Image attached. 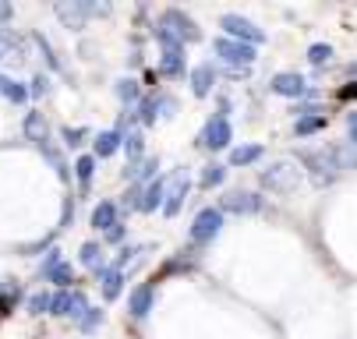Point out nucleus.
Listing matches in <instances>:
<instances>
[{
  "label": "nucleus",
  "instance_id": "1",
  "mask_svg": "<svg viewBox=\"0 0 357 339\" xmlns=\"http://www.w3.org/2000/svg\"><path fill=\"white\" fill-rule=\"evenodd\" d=\"M213 50H216V57L230 68V71H237V74H248V68L255 64V46H248V42H234V39H227V36H220V39H213Z\"/></svg>",
  "mask_w": 357,
  "mask_h": 339
},
{
  "label": "nucleus",
  "instance_id": "2",
  "mask_svg": "<svg viewBox=\"0 0 357 339\" xmlns=\"http://www.w3.org/2000/svg\"><path fill=\"white\" fill-rule=\"evenodd\" d=\"M259 180H262L266 191H273V195H294L297 184H301V170H297L290 159H280V163L266 166Z\"/></svg>",
  "mask_w": 357,
  "mask_h": 339
},
{
  "label": "nucleus",
  "instance_id": "3",
  "mask_svg": "<svg viewBox=\"0 0 357 339\" xmlns=\"http://www.w3.org/2000/svg\"><path fill=\"white\" fill-rule=\"evenodd\" d=\"M220 230H223V212L209 205V209H202V212L195 216L188 237H191V244H195V248H209L213 240L220 237Z\"/></svg>",
  "mask_w": 357,
  "mask_h": 339
},
{
  "label": "nucleus",
  "instance_id": "4",
  "mask_svg": "<svg viewBox=\"0 0 357 339\" xmlns=\"http://www.w3.org/2000/svg\"><path fill=\"white\" fill-rule=\"evenodd\" d=\"M160 29H167L174 39H181V46H188V42H198L202 39V29L195 25V18L191 15H184L181 8H167L163 15H160V22H156Z\"/></svg>",
  "mask_w": 357,
  "mask_h": 339
},
{
  "label": "nucleus",
  "instance_id": "5",
  "mask_svg": "<svg viewBox=\"0 0 357 339\" xmlns=\"http://www.w3.org/2000/svg\"><path fill=\"white\" fill-rule=\"evenodd\" d=\"M230 141H234L230 120H227L223 113H213V117L206 120V127H202V134H198V145H202V149H209V152H223Z\"/></svg>",
  "mask_w": 357,
  "mask_h": 339
},
{
  "label": "nucleus",
  "instance_id": "6",
  "mask_svg": "<svg viewBox=\"0 0 357 339\" xmlns=\"http://www.w3.org/2000/svg\"><path fill=\"white\" fill-rule=\"evenodd\" d=\"M301 163L308 166V173H312L315 187H329V184H333V180L340 177V170H336V163H333V152H329V149L301 152Z\"/></svg>",
  "mask_w": 357,
  "mask_h": 339
},
{
  "label": "nucleus",
  "instance_id": "7",
  "mask_svg": "<svg viewBox=\"0 0 357 339\" xmlns=\"http://www.w3.org/2000/svg\"><path fill=\"white\" fill-rule=\"evenodd\" d=\"M188 191H191V177L184 173V166H177L167 177V191H163V216H177L188 202Z\"/></svg>",
  "mask_w": 357,
  "mask_h": 339
},
{
  "label": "nucleus",
  "instance_id": "8",
  "mask_svg": "<svg viewBox=\"0 0 357 339\" xmlns=\"http://www.w3.org/2000/svg\"><path fill=\"white\" fill-rule=\"evenodd\" d=\"M85 311H89V301H85L82 290H57V294L50 297V315H57V318L78 322Z\"/></svg>",
  "mask_w": 357,
  "mask_h": 339
},
{
  "label": "nucleus",
  "instance_id": "9",
  "mask_svg": "<svg viewBox=\"0 0 357 339\" xmlns=\"http://www.w3.org/2000/svg\"><path fill=\"white\" fill-rule=\"evenodd\" d=\"M220 29H223L227 39H234V42H248V46L266 42V32L255 25V22L241 18V15H223V18H220Z\"/></svg>",
  "mask_w": 357,
  "mask_h": 339
},
{
  "label": "nucleus",
  "instance_id": "10",
  "mask_svg": "<svg viewBox=\"0 0 357 339\" xmlns=\"http://www.w3.org/2000/svg\"><path fill=\"white\" fill-rule=\"evenodd\" d=\"M177 113V103H174V95H167V92H156V95H145V100L138 103V120L145 124V127H152L156 124V117H174Z\"/></svg>",
  "mask_w": 357,
  "mask_h": 339
},
{
  "label": "nucleus",
  "instance_id": "11",
  "mask_svg": "<svg viewBox=\"0 0 357 339\" xmlns=\"http://www.w3.org/2000/svg\"><path fill=\"white\" fill-rule=\"evenodd\" d=\"M220 212H234V216H255L262 212V198L255 191H227L223 202H220Z\"/></svg>",
  "mask_w": 357,
  "mask_h": 339
},
{
  "label": "nucleus",
  "instance_id": "12",
  "mask_svg": "<svg viewBox=\"0 0 357 339\" xmlns=\"http://www.w3.org/2000/svg\"><path fill=\"white\" fill-rule=\"evenodd\" d=\"M152 304H156V279L138 283V286L131 290V297H128V311H131V318H138V322L149 318Z\"/></svg>",
  "mask_w": 357,
  "mask_h": 339
},
{
  "label": "nucleus",
  "instance_id": "13",
  "mask_svg": "<svg viewBox=\"0 0 357 339\" xmlns=\"http://www.w3.org/2000/svg\"><path fill=\"white\" fill-rule=\"evenodd\" d=\"M29 57V50H25V39L15 32V29H0V64H22Z\"/></svg>",
  "mask_w": 357,
  "mask_h": 339
},
{
  "label": "nucleus",
  "instance_id": "14",
  "mask_svg": "<svg viewBox=\"0 0 357 339\" xmlns=\"http://www.w3.org/2000/svg\"><path fill=\"white\" fill-rule=\"evenodd\" d=\"M269 88H273L276 95H287V100H301V95H308V81H304L297 71H280V74L269 81Z\"/></svg>",
  "mask_w": 357,
  "mask_h": 339
},
{
  "label": "nucleus",
  "instance_id": "15",
  "mask_svg": "<svg viewBox=\"0 0 357 339\" xmlns=\"http://www.w3.org/2000/svg\"><path fill=\"white\" fill-rule=\"evenodd\" d=\"M54 11H57V18H61L68 29H75V32H82L85 22H89V4H85V0H61Z\"/></svg>",
  "mask_w": 357,
  "mask_h": 339
},
{
  "label": "nucleus",
  "instance_id": "16",
  "mask_svg": "<svg viewBox=\"0 0 357 339\" xmlns=\"http://www.w3.org/2000/svg\"><path fill=\"white\" fill-rule=\"evenodd\" d=\"M216 78H220V71H216V64H213V61L198 64V68L191 71V92L198 95V100H206V95L213 92V85H216Z\"/></svg>",
  "mask_w": 357,
  "mask_h": 339
},
{
  "label": "nucleus",
  "instance_id": "17",
  "mask_svg": "<svg viewBox=\"0 0 357 339\" xmlns=\"http://www.w3.org/2000/svg\"><path fill=\"white\" fill-rule=\"evenodd\" d=\"M121 145H124V152H128V166H124V177L131 180V177H135V170H138V163H142V152H145V134H142V131H128Z\"/></svg>",
  "mask_w": 357,
  "mask_h": 339
},
{
  "label": "nucleus",
  "instance_id": "18",
  "mask_svg": "<svg viewBox=\"0 0 357 339\" xmlns=\"http://www.w3.org/2000/svg\"><path fill=\"white\" fill-rule=\"evenodd\" d=\"M163 191H167V177H156L142 187V202H138V212H156L163 209Z\"/></svg>",
  "mask_w": 357,
  "mask_h": 339
},
{
  "label": "nucleus",
  "instance_id": "19",
  "mask_svg": "<svg viewBox=\"0 0 357 339\" xmlns=\"http://www.w3.org/2000/svg\"><path fill=\"white\" fill-rule=\"evenodd\" d=\"M96 279L103 283V301H117L121 297V290H124V272L114 269V265H103L96 272Z\"/></svg>",
  "mask_w": 357,
  "mask_h": 339
},
{
  "label": "nucleus",
  "instance_id": "20",
  "mask_svg": "<svg viewBox=\"0 0 357 339\" xmlns=\"http://www.w3.org/2000/svg\"><path fill=\"white\" fill-rule=\"evenodd\" d=\"M121 141H124V134H117V131H99L92 138V159H110L121 149Z\"/></svg>",
  "mask_w": 357,
  "mask_h": 339
},
{
  "label": "nucleus",
  "instance_id": "21",
  "mask_svg": "<svg viewBox=\"0 0 357 339\" xmlns=\"http://www.w3.org/2000/svg\"><path fill=\"white\" fill-rule=\"evenodd\" d=\"M160 74H163V78H184V74H188L184 50H163V54H160Z\"/></svg>",
  "mask_w": 357,
  "mask_h": 339
},
{
  "label": "nucleus",
  "instance_id": "22",
  "mask_svg": "<svg viewBox=\"0 0 357 339\" xmlns=\"http://www.w3.org/2000/svg\"><path fill=\"white\" fill-rule=\"evenodd\" d=\"M117 219H121V209H117V202L103 198V202H99V205L92 209V219H89V223H92L96 230H103V233H107V230H110Z\"/></svg>",
  "mask_w": 357,
  "mask_h": 339
},
{
  "label": "nucleus",
  "instance_id": "23",
  "mask_svg": "<svg viewBox=\"0 0 357 339\" xmlns=\"http://www.w3.org/2000/svg\"><path fill=\"white\" fill-rule=\"evenodd\" d=\"M22 131H25V138H29V141H36V145L50 141V124H46V117H43L39 110L25 113V124H22Z\"/></svg>",
  "mask_w": 357,
  "mask_h": 339
},
{
  "label": "nucleus",
  "instance_id": "24",
  "mask_svg": "<svg viewBox=\"0 0 357 339\" xmlns=\"http://www.w3.org/2000/svg\"><path fill=\"white\" fill-rule=\"evenodd\" d=\"M262 156H266L262 145H237V149H230V166H251Z\"/></svg>",
  "mask_w": 357,
  "mask_h": 339
},
{
  "label": "nucleus",
  "instance_id": "25",
  "mask_svg": "<svg viewBox=\"0 0 357 339\" xmlns=\"http://www.w3.org/2000/svg\"><path fill=\"white\" fill-rule=\"evenodd\" d=\"M114 92H117V100H121L124 107H138V103H142V85H138L135 78H117Z\"/></svg>",
  "mask_w": 357,
  "mask_h": 339
},
{
  "label": "nucleus",
  "instance_id": "26",
  "mask_svg": "<svg viewBox=\"0 0 357 339\" xmlns=\"http://www.w3.org/2000/svg\"><path fill=\"white\" fill-rule=\"evenodd\" d=\"M0 95H4V100H11V103H25V100H29V88H25L18 78H11V74H0Z\"/></svg>",
  "mask_w": 357,
  "mask_h": 339
},
{
  "label": "nucleus",
  "instance_id": "27",
  "mask_svg": "<svg viewBox=\"0 0 357 339\" xmlns=\"http://www.w3.org/2000/svg\"><path fill=\"white\" fill-rule=\"evenodd\" d=\"M329 152H333V163L336 170H357V149L347 141V145H329Z\"/></svg>",
  "mask_w": 357,
  "mask_h": 339
},
{
  "label": "nucleus",
  "instance_id": "28",
  "mask_svg": "<svg viewBox=\"0 0 357 339\" xmlns=\"http://www.w3.org/2000/svg\"><path fill=\"white\" fill-rule=\"evenodd\" d=\"M78 258H82V265H85V269H92V272H99V269L107 265V262H103V244H96V240H89V244H82Z\"/></svg>",
  "mask_w": 357,
  "mask_h": 339
},
{
  "label": "nucleus",
  "instance_id": "29",
  "mask_svg": "<svg viewBox=\"0 0 357 339\" xmlns=\"http://www.w3.org/2000/svg\"><path fill=\"white\" fill-rule=\"evenodd\" d=\"M156 170H160V159H142V163H138V170H135V177H131V184L145 187L149 180H156V177H160Z\"/></svg>",
  "mask_w": 357,
  "mask_h": 339
},
{
  "label": "nucleus",
  "instance_id": "30",
  "mask_svg": "<svg viewBox=\"0 0 357 339\" xmlns=\"http://www.w3.org/2000/svg\"><path fill=\"white\" fill-rule=\"evenodd\" d=\"M223 180H227V166H220V163H209L206 170H202V177H198V184L206 187V191L209 187H220Z\"/></svg>",
  "mask_w": 357,
  "mask_h": 339
},
{
  "label": "nucleus",
  "instance_id": "31",
  "mask_svg": "<svg viewBox=\"0 0 357 339\" xmlns=\"http://www.w3.org/2000/svg\"><path fill=\"white\" fill-rule=\"evenodd\" d=\"M46 283H54V286H61V290H71V283H75V269H71V262H61L54 272L46 276Z\"/></svg>",
  "mask_w": 357,
  "mask_h": 339
},
{
  "label": "nucleus",
  "instance_id": "32",
  "mask_svg": "<svg viewBox=\"0 0 357 339\" xmlns=\"http://www.w3.org/2000/svg\"><path fill=\"white\" fill-rule=\"evenodd\" d=\"M92 173H96V159H92V156H78V159H75V177H78L82 187L92 184Z\"/></svg>",
  "mask_w": 357,
  "mask_h": 339
},
{
  "label": "nucleus",
  "instance_id": "33",
  "mask_svg": "<svg viewBox=\"0 0 357 339\" xmlns=\"http://www.w3.org/2000/svg\"><path fill=\"white\" fill-rule=\"evenodd\" d=\"M322 127H326V117H304V120L294 124L297 138H308V134H315V131H322Z\"/></svg>",
  "mask_w": 357,
  "mask_h": 339
},
{
  "label": "nucleus",
  "instance_id": "34",
  "mask_svg": "<svg viewBox=\"0 0 357 339\" xmlns=\"http://www.w3.org/2000/svg\"><path fill=\"white\" fill-rule=\"evenodd\" d=\"M32 42H36V46H39V50H43V57H46V64H50V68H54V71H61V61H57V54H54V46H50V39H46L43 32H36V36H32Z\"/></svg>",
  "mask_w": 357,
  "mask_h": 339
},
{
  "label": "nucleus",
  "instance_id": "35",
  "mask_svg": "<svg viewBox=\"0 0 357 339\" xmlns=\"http://www.w3.org/2000/svg\"><path fill=\"white\" fill-rule=\"evenodd\" d=\"M99 325H103V311H99V308H89V311L78 318V329H82L85 336H89V332H96Z\"/></svg>",
  "mask_w": 357,
  "mask_h": 339
},
{
  "label": "nucleus",
  "instance_id": "36",
  "mask_svg": "<svg viewBox=\"0 0 357 339\" xmlns=\"http://www.w3.org/2000/svg\"><path fill=\"white\" fill-rule=\"evenodd\" d=\"M25 311H29V315H43V311H50V294H46V290H39V294H32V297L25 301Z\"/></svg>",
  "mask_w": 357,
  "mask_h": 339
},
{
  "label": "nucleus",
  "instance_id": "37",
  "mask_svg": "<svg viewBox=\"0 0 357 339\" xmlns=\"http://www.w3.org/2000/svg\"><path fill=\"white\" fill-rule=\"evenodd\" d=\"M329 57H333V46H326V42H315L312 50H308V61L315 64V68H322V64H329Z\"/></svg>",
  "mask_w": 357,
  "mask_h": 339
},
{
  "label": "nucleus",
  "instance_id": "38",
  "mask_svg": "<svg viewBox=\"0 0 357 339\" xmlns=\"http://www.w3.org/2000/svg\"><path fill=\"white\" fill-rule=\"evenodd\" d=\"M61 262H64V255H61L57 248H50V251H46V258H43V265H39V276L46 279V276H50V272H54V269H57Z\"/></svg>",
  "mask_w": 357,
  "mask_h": 339
},
{
  "label": "nucleus",
  "instance_id": "39",
  "mask_svg": "<svg viewBox=\"0 0 357 339\" xmlns=\"http://www.w3.org/2000/svg\"><path fill=\"white\" fill-rule=\"evenodd\" d=\"M85 134H89V127H64V131H61V138H64L68 149H78Z\"/></svg>",
  "mask_w": 357,
  "mask_h": 339
},
{
  "label": "nucleus",
  "instance_id": "40",
  "mask_svg": "<svg viewBox=\"0 0 357 339\" xmlns=\"http://www.w3.org/2000/svg\"><path fill=\"white\" fill-rule=\"evenodd\" d=\"M29 95H36V100L50 95V78H46V74H36V78L29 81Z\"/></svg>",
  "mask_w": 357,
  "mask_h": 339
},
{
  "label": "nucleus",
  "instance_id": "41",
  "mask_svg": "<svg viewBox=\"0 0 357 339\" xmlns=\"http://www.w3.org/2000/svg\"><path fill=\"white\" fill-rule=\"evenodd\" d=\"M124 237H128V226H124L121 219H117V223H114V226L103 233V240H107V244H124Z\"/></svg>",
  "mask_w": 357,
  "mask_h": 339
},
{
  "label": "nucleus",
  "instance_id": "42",
  "mask_svg": "<svg viewBox=\"0 0 357 339\" xmlns=\"http://www.w3.org/2000/svg\"><path fill=\"white\" fill-rule=\"evenodd\" d=\"M15 301H18V290H15V294H0V318L15 308Z\"/></svg>",
  "mask_w": 357,
  "mask_h": 339
},
{
  "label": "nucleus",
  "instance_id": "43",
  "mask_svg": "<svg viewBox=\"0 0 357 339\" xmlns=\"http://www.w3.org/2000/svg\"><path fill=\"white\" fill-rule=\"evenodd\" d=\"M347 134H350V145L357 149V110H354V113H347Z\"/></svg>",
  "mask_w": 357,
  "mask_h": 339
},
{
  "label": "nucleus",
  "instance_id": "44",
  "mask_svg": "<svg viewBox=\"0 0 357 339\" xmlns=\"http://www.w3.org/2000/svg\"><path fill=\"white\" fill-rule=\"evenodd\" d=\"M11 18H15V8H11V4H0V29H4Z\"/></svg>",
  "mask_w": 357,
  "mask_h": 339
},
{
  "label": "nucleus",
  "instance_id": "45",
  "mask_svg": "<svg viewBox=\"0 0 357 339\" xmlns=\"http://www.w3.org/2000/svg\"><path fill=\"white\" fill-rule=\"evenodd\" d=\"M340 100H357V81H350V85L340 88Z\"/></svg>",
  "mask_w": 357,
  "mask_h": 339
}]
</instances>
